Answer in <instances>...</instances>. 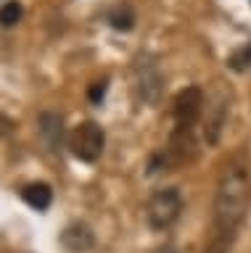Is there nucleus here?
<instances>
[{"label": "nucleus", "instance_id": "nucleus-5", "mask_svg": "<svg viewBox=\"0 0 251 253\" xmlns=\"http://www.w3.org/2000/svg\"><path fill=\"white\" fill-rule=\"evenodd\" d=\"M135 74H138V95L143 103H156L159 100V92H161V74L156 69V63H148V61H140L135 66Z\"/></svg>", "mask_w": 251, "mask_h": 253}, {"label": "nucleus", "instance_id": "nucleus-11", "mask_svg": "<svg viewBox=\"0 0 251 253\" xmlns=\"http://www.w3.org/2000/svg\"><path fill=\"white\" fill-rule=\"evenodd\" d=\"M227 66L233 71H249L251 69V45H241L238 50L227 55Z\"/></svg>", "mask_w": 251, "mask_h": 253}, {"label": "nucleus", "instance_id": "nucleus-12", "mask_svg": "<svg viewBox=\"0 0 251 253\" xmlns=\"http://www.w3.org/2000/svg\"><path fill=\"white\" fill-rule=\"evenodd\" d=\"M103 95H106V79H103V82H93V84H90L88 98H90L93 103H100V100H103Z\"/></svg>", "mask_w": 251, "mask_h": 253}, {"label": "nucleus", "instance_id": "nucleus-8", "mask_svg": "<svg viewBox=\"0 0 251 253\" xmlns=\"http://www.w3.org/2000/svg\"><path fill=\"white\" fill-rule=\"evenodd\" d=\"M40 134L45 137L50 148L61 145V137H64V124H61L58 114H40Z\"/></svg>", "mask_w": 251, "mask_h": 253}, {"label": "nucleus", "instance_id": "nucleus-10", "mask_svg": "<svg viewBox=\"0 0 251 253\" xmlns=\"http://www.w3.org/2000/svg\"><path fill=\"white\" fill-rule=\"evenodd\" d=\"M21 16H24L21 3H19V0H8V3L0 5V27H3V29L16 27V24L21 21Z\"/></svg>", "mask_w": 251, "mask_h": 253}, {"label": "nucleus", "instance_id": "nucleus-2", "mask_svg": "<svg viewBox=\"0 0 251 253\" xmlns=\"http://www.w3.org/2000/svg\"><path fill=\"white\" fill-rule=\"evenodd\" d=\"M183 211V195L177 187H161L148 198L146 203V219L151 229H167L180 219Z\"/></svg>", "mask_w": 251, "mask_h": 253}, {"label": "nucleus", "instance_id": "nucleus-13", "mask_svg": "<svg viewBox=\"0 0 251 253\" xmlns=\"http://www.w3.org/2000/svg\"><path fill=\"white\" fill-rule=\"evenodd\" d=\"M11 122H8V119H3V116H0V134H8L11 132Z\"/></svg>", "mask_w": 251, "mask_h": 253}, {"label": "nucleus", "instance_id": "nucleus-9", "mask_svg": "<svg viewBox=\"0 0 251 253\" xmlns=\"http://www.w3.org/2000/svg\"><path fill=\"white\" fill-rule=\"evenodd\" d=\"M108 24L116 29V32H130L132 27H135V11H132V5L122 3L111 8V13H108Z\"/></svg>", "mask_w": 251, "mask_h": 253}, {"label": "nucleus", "instance_id": "nucleus-6", "mask_svg": "<svg viewBox=\"0 0 251 253\" xmlns=\"http://www.w3.org/2000/svg\"><path fill=\"white\" fill-rule=\"evenodd\" d=\"M61 245L72 253H85L96 245V237H93L88 224H69L64 232H61Z\"/></svg>", "mask_w": 251, "mask_h": 253}, {"label": "nucleus", "instance_id": "nucleus-1", "mask_svg": "<svg viewBox=\"0 0 251 253\" xmlns=\"http://www.w3.org/2000/svg\"><path fill=\"white\" fill-rule=\"evenodd\" d=\"M251 182L243 166L230 164L225 166L217 182L214 195V213H211V229L206 240V253H227L243 224V216L249 211Z\"/></svg>", "mask_w": 251, "mask_h": 253}, {"label": "nucleus", "instance_id": "nucleus-14", "mask_svg": "<svg viewBox=\"0 0 251 253\" xmlns=\"http://www.w3.org/2000/svg\"><path fill=\"white\" fill-rule=\"evenodd\" d=\"M161 253H172V251H161Z\"/></svg>", "mask_w": 251, "mask_h": 253}, {"label": "nucleus", "instance_id": "nucleus-4", "mask_svg": "<svg viewBox=\"0 0 251 253\" xmlns=\"http://www.w3.org/2000/svg\"><path fill=\"white\" fill-rule=\"evenodd\" d=\"M203 106H206V98H203V90L199 84H191V87H185V90H180L177 98H175V106H172L177 126L193 129L196 122L203 116Z\"/></svg>", "mask_w": 251, "mask_h": 253}, {"label": "nucleus", "instance_id": "nucleus-3", "mask_svg": "<svg viewBox=\"0 0 251 253\" xmlns=\"http://www.w3.org/2000/svg\"><path fill=\"white\" fill-rule=\"evenodd\" d=\"M103 145H106V134L96 122L77 124L72 129V134H69V148H72V153L85 164L98 161L100 153H103Z\"/></svg>", "mask_w": 251, "mask_h": 253}, {"label": "nucleus", "instance_id": "nucleus-7", "mask_svg": "<svg viewBox=\"0 0 251 253\" xmlns=\"http://www.w3.org/2000/svg\"><path fill=\"white\" fill-rule=\"evenodd\" d=\"M21 198H24L32 209L45 211L53 201V190H50V185H45V182H32V185H27L21 190Z\"/></svg>", "mask_w": 251, "mask_h": 253}]
</instances>
